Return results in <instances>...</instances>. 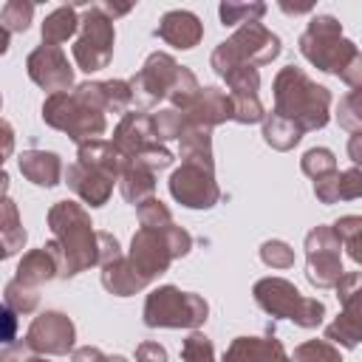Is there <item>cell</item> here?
Segmentation results:
<instances>
[{
	"label": "cell",
	"instance_id": "obj_1",
	"mask_svg": "<svg viewBox=\"0 0 362 362\" xmlns=\"http://www.w3.org/2000/svg\"><path fill=\"white\" fill-rule=\"evenodd\" d=\"M300 54L320 71L337 74L351 88L362 82V54L354 40L342 37V23L331 14L311 17L308 28L300 34Z\"/></svg>",
	"mask_w": 362,
	"mask_h": 362
},
{
	"label": "cell",
	"instance_id": "obj_2",
	"mask_svg": "<svg viewBox=\"0 0 362 362\" xmlns=\"http://www.w3.org/2000/svg\"><path fill=\"white\" fill-rule=\"evenodd\" d=\"M272 93H274V110L272 113L291 122L303 133L322 130L331 119V90L325 85H317L297 65H286L277 71Z\"/></svg>",
	"mask_w": 362,
	"mask_h": 362
},
{
	"label": "cell",
	"instance_id": "obj_3",
	"mask_svg": "<svg viewBox=\"0 0 362 362\" xmlns=\"http://www.w3.org/2000/svg\"><path fill=\"white\" fill-rule=\"evenodd\" d=\"M127 85H130V96L139 107H153L161 99H170V107L187 110L201 90L195 74L187 65H178L164 51L150 54L144 59V65L139 68V74H133L127 79Z\"/></svg>",
	"mask_w": 362,
	"mask_h": 362
},
{
	"label": "cell",
	"instance_id": "obj_4",
	"mask_svg": "<svg viewBox=\"0 0 362 362\" xmlns=\"http://www.w3.org/2000/svg\"><path fill=\"white\" fill-rule=\"evenodd\" d=\"M48 226L59 249V277H76L79 272L99 266V232L82 204L57 201L48 209Z\"/></svg>",
	"mask_w": 362,
	"mask_h": 362
},
{
	"label": "cell",
	"instance_id": "obj_5",
	"mask_svg": "<svg viewBox=\"0 0 362 362\" xmlns=\"http://www.w3.org/2000/svg\"><path fill=\"white\" fill-rule=\"evenodd\" d=\"M105 102L99 82H82L68 93H51L42 102V122L54 130L68 133L76 144L93 141L105 133Z\"/></svg>",
	"mask_w": 362,
	"mask_h": 362
},
{
	"label": "cell",
	"instance_id": "obj_6",
	"mask_svg": "<svg viewBox=\"0 0 362 362\" xmlns=\"http://www.w3.org/2000/svg\"><path fill=\"white\" fill-rule=\"evenodd\" d=\"M189 249H192V235L184 226H178V223H170L164 229L141 226L133 235L130 255L124 260L139 274V280L144 286H150L156 277H161L170 269V263L175 257H184Z\"/></svg>",
	"mask_w": 362,
	"mask_h": 362
},
{
	"label": "cell",
	"instance_id": "obj_7",
	"mask_svg": "<svg viewBox=\"0 0 362 362\" xmlns=\"http://www.w3.org/2000/svg\"><path fill=\"white\" fill-rule=\"evenodd\" d=\"M277 54H280V37L272 34L263 23H246L229 40L215 45L209 65L218 76H226L240 65H252V68L269 65L272 59H277Z\"/></svg>",
	"mask_w": 362,
	"mask_h": 362
},
{
	"label": "cell",
	"instance_id": "obj_8",
	"mask_svg": "<svg viewBox=\"0 0 362 362\" xmlns=\"http://www.w3.org/2000/svg\"><path fill=\"white\" fill-rule=\"evenodd\" d=\"M255 303L272 314L274 320H291L300 328H317L322 325L325 305L317 297H305L297 291V286L286 277H263L252 288Z\"/></svg>",
	"mask_w": 362,
	"mask_h": 362
},
{
	"label": "cell",
	"instance_id": "obj_9",
	"mask_svg": "<svg viewBox=\"0 0 362 362\" xmlns=\"http://www.w3.org/2000/svg\"><path fill=\"white\" fill-rule=\"evenodd\" d=\"M209 305L201 294L181 291L178 286H158L144 300L147 328H198L206 322Z\"/></svg>",
	"mask_w": 362,
	"mask_h": 362
},
{
	"label": "cell",
	"instance_id": "obj_10",
	"mask_svg": "<svg viewBox=\"0 0 362 362\" xmlns=\"http://www.w3.org/2000/svg\"><path fill=\"white\" fill-rule=\"evenodd\" d=\"M110 144L119 150V156L124 161L150 167L153 173H158V170H164V167L173 164V153L164 144L156 141L147 113H124L122 122L113 130Z\"/></svg>",
	"mask_w": 362,
	"mask_h": 362
},
{
	"label": "cell",
	"instance_id": "obj_11",
	"mask_svg": "<svg viewBox=\"0 0 362 362\" xmlns=\"http://www.w3.org/2000/svg\"><path fill=\"white\" fill-rule=\"evenodd\" d=\"M113 42H116L113 20L102 11V6H85L79 17V37L74 42L76 65L85 74L107 68V62L113 59Z\"/></svg>",
	"mask_w": 362,
	"mask_h": 362
},
{
	"label": "cell",
	"instance_id": "obj_12",
	"mask_svg": "<svg viewBox=\"0 0 362 362\" xmlns=\"http://www.w3.org/2000/svg\"><path fill=\"white\" fill-rule=\"evenodd\" d=\"M170 195L187 209H212L221 201V187L215 181V164L181 161L170 175Z\"/></svg>",
	"mask_w": 362,
	"mask_h": 362
},
{
	"label": "cell",
	"instance_id": "obj_13",
	"mask_svg": "<svg viewBox=\"0 0 362 362\" xmlns=\"http://www.w3.org/2000/svg\"><path fill=\"white\" fill-rule=\"evenodd\" d=\"M339 249L331 226H314L305 235V277L314 288H334L342 277Z\"/></svg>",
	"mask_w": 362,
	"mask_h": 362
},
{
	"label": "cell",
	"instance_id": "obj_14",
	"mask_svg": "<svg viewBox=\"0 0 362 362\" xmlns=\"http://www.w3.org/2000/svg\"><path fill=\"white\" fill-rule=\"evenodd\" d=\"M76 328L68 314L62 311H42L40 317L31 320L25 331V345L34 354H48V356H62L74 351Z\"/></svg>",
	"mask_w": 362,
	"mask_h": 362
},
{
	"label": "cell",
	"instance_id": "obj_15",
	"mask_svg": "<svg viewBox=\"0 0 362 362\" xmlns=\"http://www.w3.org/2000/svg\"><path fill=\"white\" fill-rule=\"evenodd\" d=\"M25 71L34 85L51 93H68L74 85V68L68 65V57L59 45H37L25 59Z\"/></svg>",
	"mask_w": 362,
	"mask_h": 362
},
{
	"label": "cell",
	"instance_id": "obj_16",
	"mask_svg": "<svg viewBox=\"0 0 362 362\" xmlns=\"http://www.w3.org/2000/svg\"><path fill=\"white\" fill-rule=\"evenodd\" d=\"M226 119H232V102H229V93L215 85L201 88L195 102L187 110H181V124H198L209 130Z\"/></svg>",
	"mask_w": 362,
	"mask_h": 362
},
{
	"label": "cell",
	"instance_id": "obj_17",
	"mask_svg": "<svg viewBox=\"0 0 362 362\" xmlns=\"http://www.w3.org/2000/svg\"><path fill=\"white\" fill-rule=\"evenodd\" d=\"M65 184H68L85 204H90V206L107 204V198H110V192H113V178L105 175L102 170H93V167L82 164V161L68 164V170H65Z\"/></svg>",
	"mask_w": 362,
	"mask_h": 362
},
{
	"label": "cell",
	"instance_id": "obj_18",
	"mask_svg": "<svg viewBox=\"0 0 362 362\" xmlns=\"http://www.w3.org/2000/svg\"><path fill=\"white\" fill-rule=\"evenodd\" d=\"M54 277H59V249L54 240L40 249L25 252L23 260L17 263V274H14L17 283L31 286V288H40L42 283H48Z\"/></svg>",
	"mask_w": 362,
	"mask_h": 362
},
{
	"label": "cell",
	"instance_id": "obj_19",
	"mask_svg": "<svg viewBox=\"0 0 362 362\" xmlns=\"http://www.w3.org/2000/svg\"><path fill=\"white\" fill-rule=\"evenodd\" d=\"M156 37L158 40H164L167 45H173V48H195L198 42H201V37H204V25H201V20L192 14V11H187V8H173V11H167L164 17H161V23H158V28H156Z\"/></svg>",
	"mask_w": 362,
	"mask_h": 362
},
{
	"label": "cell",
	"instance_id": "obj_20",
	"mask_svg": "<svg viewBox=\"0 0 362 362\" xmlns=\"http://www.w3.org/2000/svg\"><path fill=\"white\" fill-rule=\"evenodd\" d=\"M223 362H288L283 342L274 334L266 337H238L223 354Z\"/></svg>",
	"mask_w": 362,
	"mask_h": 362
},
{
	"label": "cell",
	"instance_id": "obj_21",
	"mask_svg": "<svg viewBox=\"0 0 362 362\" xmlns=\"http://www.w3.org/2000/svg\"><path fill=\"white\" fill-rule=\"evenodd\" d=\"M314 195L322 204H337V201H354L362 195V173L359 167H351L345 173L334 170L320 178H314Z\"/></svg>",
	"mask_w": 362,
	"mask_h": 362
},
{
	"label": "cell",
	"instance_id": "obj_22",
	"mask_svg": "<svg viewBox=\"0 0 362 362\" xmlns=\"http://www.w3.org/2000/svg\"><path fill=\"white\" fill-rule=\"evenodd\" d=\"M17 164L20 173L37 187H57L62 178V161L51 150H25L17 158Z\"/></svg>",
	"mask_w": 362,
	"mask_h": 362
},
{
	"label": "cell",
	"instance_id": "obj_23",
	"mask_svg": "<svg viewBox=\"0 0 362 362\" xmlns=\"http://www.w3.org/2000/svg\"><path fill=\"white\" fill-rule=\"evenodd\" d=\"M76 161L93 167V170H102L105 175H110L113 181H119L122 170H124V158L119 156V150L105 141V139H93V141H82L79 150H76Z\"/></svg>",
	"mask_w": 362,
	"mask_h": 362
},
{
	"label": "cell",
	"instance_id": "obj_24",
	"mask_svg": "<svg viewBox=\"0 0 362 362\" xmlns=\"http://www.w3.org/2000/svg\"><path fill=\"white\" fill-rule=\"evenodd\" d=\"M119 189H122V198L127 204H136L139 206L141 201L153 198V192H156V173L150 167L124 161V170L119 175Z\"/></svg>",
	"mask_w": 362,
	"mask_h": 362
},
{
	"label": "cell",
	"instance_id": "obj_25",
	"mask_svg": "<svg viewBox=\"0 0 362 362\" xmlns=\"http://www.w3.org/2000/svg\"><path fill=\"white\" fill-rule=\"evenodd\" d=\"M102 286H105L110 294H116V297H130V294L147 288V286L139 280V274L127 266V260H124L122 255L113 257V260H107V263H102Z\"/></svg>",
	"mask_w": 362,
	"mask_h": 362
},
{
	"label": "cell",
	"instance_id": "obj_26",
	"mask_svg": "<svg viewBox=\"0 0 362 362\" xmlns=\"http://www.w3.org/2000/svg\"><path fill=\"white\" fill-rule=\"evenodd\" d=\"M178 150L184 161H201V164H215L212 161V130L198 127V124H181L178 133Z\"/></svg>",
	"mask_w": 362,
	"mask_h": 362
},
{
	"label": "cell",
	"instance_id": "obj_27",
	"mask_svg": "<svg viewBox=\"0 0 362 362\" xmlns=\"http://www.w3.org/2000/svg\"><path fill=\"white\" fill-rule=\"evenodd\" d=\"M359 337H362V325H359V300H354V303H345V305H342V314L325 328V339L339 342L342 348H356V345H359Z\"/></svg>",
	"mask_w": 362,
	"mask_h": 362
},
{
	"label": "cell",
	"instance_id": "obj_28",
	"mask_svg": "<svg viewBox=\"0 0 362 362\" xmlns=\"http://www.w3.org/2000/svg\"><path fill=\"white\" fill-rule=\"evenodd\" d=\"M42 42L45 45H59L65 42L68 37H74L79 31V14H76V6H59L54 8L45 23H42Z\"/></svg>",
	"mask_w": 362,
	"mask_h": 362
},
{
	"label": "cell",
	"instance_id": "obj_29",
	"mask_svg": "<svg viewBox=\"0 0 362 362\" xmlns=\"http://www.w3.org/2000/svg\"><path fill=\"white\" fill-rule=\"evenodd\" d=\"M0 243L6 246L8 257L17 255V252L25 246V229H23L17 204H14L8 195L0 198Z\"/></svg>",
	"mask_w": 362,
	"mask_h": 362
},
{
	"label": "cell",
	"instance_id": "obj_30",
	"mask_svg": "<svg viewBox=\"0 0 362 362\" xmlns=\"http://www.w3.org/2000/svg\"><path fill=\"white\" fill-rule=\"evenodd\" d=\"M300 139H303V130L294 127L291 122L280 119L277 113H266V116H263V141H266L272 150L286 153V150L297 147Z\"/></svg>",
	"mask_w": 362,
	"mask_h": 362
},
{
	"label": "cell",
	"instance_id": "obj_31",
	"mask_svg": "<svg viewBox=\"0 0 362 362\" xmlns=\"http://www.w3.org/2000/svg\"><path fill=\"white\" fill-rule=\"evenodd\" d=\"M331 229H334L339 246L348 249V257H351L354 263H359V260H362V252H359V249H362V240H359V235H362V218H359V215H345V218H339Z\"/></svg>",
	"mask_w": 362,
	"mask_h": 362
},
{
	"label": "cell",
	"instance_id": "obj_32",
	"mask_svg": "<svg viewBox=\"0 0 362 362\" xmlns=\"http://www.w3.org/2000/svg\"><path fill=\"white\" fill-rule=\"evenodd\" d=\"M221 23L223 25H246V23H260V17L266 14V3H221L218 6Z\"/></svg>",
	"mask_w": 362,
	"mask_h": 362
},
{
	"label": "cell",
	"instance_id": "obj_33",
	"mask_svg": "<svg viewBox=\"0 0 362 362\" xmlns=\"http://www.w3.org/2000/svg\"><path fill=\"white\" fill-rule=\"evenodd\" d=\"M3 300L14 314H34L40 305V294L31 286H23L17 280H8L3 288Z\"/></svg>",
	"mask_w": 362,
	"mask_h": 362
},
{
	"label": "cell",
	"instance_id": "obj_34",
	"mask_svg": "<svg viewBox=\"0 0 362 362\" xmlns=\"http://www.w3.org/2000/svg\"><path fill=\"white\" fill-rule=\"evenodd\" d=\"M288 362H342V356L328 339H305L294 348Z\"/></svg>",
	"mask_w": 362,
	"mask_h": 362
},
{
	"label": "cell",
	"instance_id": "obj_35",
	"mask_svg": "<svg viewBox=\"0 0 362 362\" xmlns=\"http://www.w3.org/2000/svg\"><path fill=\"white\" fill-rule=\"evenodd\" d=\"M31 17H34V6L25 3V0H8L3 8H0V25L11 34V31H25L31 25Z\"/></svg>",
	"mask_w": 362,
	"mask_h": 362
},
{
	"label": "cell",
	"instance_id": "obj_36",
	"mask_svg": "<svg viewBox=\"0 0 362 362\" xmlns=\"http://www.w3.org/2000/svg\"><path fill=\"white\" fill-rule=\"evenodd\" d=\"M337 119L345 130L351 133H362V90L354 88L351 93H345L339 99V107H337Z\"/></svg>",
	"mask_w": 362,
	"mask_h": 362
},
{
	"label": "cell",
	"instance_id": "obj_37",
	"mask_svg": "<svg viewBox=\"0 0 362 362\" xmlns=\"http://www.w3.org/2000/svg\"><path fill=\"white\" fill-rule=\"evenodd\" d=\"M150 127H153V136H156L158 144H164L170 139H178V133H181V110L161 107L158 113L150 116Z\"/></svg>",
	"mask_w": 362,
	"mask_h": 362
},
{
	"label": "cell",
	"instance_id": "obj_38",
	"mask_svg": "<svg viewBox=\"0 0 362 362\" xmlns=\"http://www.w3.org/2000/svg\"><path fill=\"white\" fill-rule=\"evenodd\" d=\"M300 167H303V173H305L308 178H320V175L337 170V156H334L328 147H311V150L303 153Z\"/></svg>",
	"mask_w": 362,
	"mask_h": 362
},
{
	"label": "cell",
	"instance_id": "obj_39",
	"mask_svg": "<svg viewBox=\"0 0 362 362\" xmlns=\"http://www.w3.org/2000/svg\"><path fill=\"white\" fill-rule=\"evenodd\" d=\"M139 221H141V226H147V229H164V226L175 223V221H173V212L167 209V204L158 201L156 195L139 204Z\"/></svg>",
	"mask_w": 362,
	"mask_h": 362
},
{
	"label": "cell",
	"instance_id": "obj_40",
	"mask_svg": "<svg viewBox=\"0 0 362 362\" xmlns=\"http://www.w3.org/2000/svg\"><path fill=\"white\" fill-rule=\"evenodd\" d=\"M181 356H184V362H215L212 339L201 331H192L181 345Z\"/></svg>",
	"mask_w": 362,
	"mask_h": 362
},
{
	"label": "cell",
	"instance_id": "obj_41",
	"mask_svg": "<svg viewBox=\"0 0 362 362\" xmlns=\"http://www.w3.org/2000/svg\"><path fill=\"white\" fill-rule=\"evenodd\" d=\"M223 79L229 85V93H260V74L252 65H240L229 71Z\"/></svg>",
	"mask_w": 362,
	"mask_h": 362
},
{
	"label": "cell",
	"instance_id": "obj_42",
	"mask_svg": "<svg viewBox=\"0 0 362 362\" xmlns=\"http://www.w3.org/2000/svg\"><path fill=\"white\" fill-rule=\"evenodd\" d=\"M260 260L272 269H291L294 266V249L286 240H266L260 246Z\"/></svg>",
	"mask_w": 362,
	"mask_h": 362
},
{
	"label": "cell",
	"instance_id": "obj_43",
	"mask_svg": "<svg viewBox=\"0 0 362 362\" xmlns=\"http://www.w3.org/2000/svg\"><path fill=\"white\" fill-rule=\"evenodd\" d=\"M359 286H362V274L359 272H342V277L337 280V297H339V303L345 305V303H354V300H359Z\"/></svg>",
	"mask_w": 362,
	"mask_h": 362
},
{
	"label": "cell",
	"instance_id": "obj_44",
	"mask_svg": "<svg viewBox=\"0 0 362 362\" xmlns=\"http://www.w3.org/2000/svg\"><path fill=\"white\" fill-rule=\"evenodd\" d=\"M71 362H127L124 356H107L102 354L96 345H82V348H74L71 351Z\"/></svg>",
	"mask_w": 362,
	"mask_h": 362
},
{
	"label": "cell",
	"instance_id": "obj_45",
	"mask_svg": "<svg viewBox=\"0 0 362 362\" xmlns=\"http://www.w3.org/2000/svg\"><path fill=\"white\" fill-rule=\"evenodd\" d=\"M17 339V314L0 303V345H11Z\"/></svg>",
	"mask_w": 362,
	"mask_h": 362
},
{
	"label": "cell",
	"instance_id": "obj_46",
	"mask_svg": "<svg viewBox=\"0 0 362 362\" xmlns=\"http://www.w3.org/2000/svg\"><path fill=\"white\" fill-rule=\"evenodd\" d=\"M31 359H34V351L25 345V339L11 342L6 345V351H0V362H31Z\"/></svg>",
	"mask_w": 362,
	"mask_h": 362
},
{
	"label": "cell",
	"instance_id": "obj_47",
	"mask_svg": "<svg viewBox=\"0 0 362 362\" xmlns=\"http://www.w3.org/2000/svg\"><path fill=\"white\" fill-rule=\"evenodd\" d=\"M136 362H167V351L158 342H141L136 348Z\"/></svg>",
	"mask_w": 362,
	"mask_h": 362
},
{
	"label": "cell",
	"instance_id": "obj_48",
	"mask_svg": "<svg viewBox=\"0 0 362 362\" xmlns=\"http://www.w3.org/2000/svg\"><path fill=\"white\" fill-rule=\"evenodd\" d=\"M14 153V130L6 119H0V164Z\"/></svg>",
	"mask_w": 362,
	"mask_h": 362
},
{
	"label": "cell",
	"instance_id": "obj_49",
	"mask_svg": "<svg viewBox=\"0 0 362 362\" xmlns=\"http://www.w3.org/2000/svg\"><path fill=\"white\" fill-rule=\"evenodd\" d=\"M359 141H362V133H354V136H351V147H348V150H351V161H354V167L362 161V153H359Z\"/></svg>",
	"mask_w": 362,
	"mask_h": 362
},
{
	"label": "cell",
	"instance_id": "obj_50",
	"mask_svg": "<svg viewBox=\"0 0 362 362\" xmlns=\"http://www.w3.org/2000/svg\"><path fill=\"white\" fill-rule=\"evenodd\" d=\"M280 8L288 11V14H305V11H311V6H288V3H280Z\"/></svg>",
	"mask_w": 362,
	"mask_h": 362
},
{
	"label": "cell",
	"instance_id": "obj_51",
	"mask_svg": "<svg viewBox=\"0 0 362 362\" xmlns=\"http://www.w3.org/2000/svg\"><path fill=\"white\" fill-rule=\"evenodd\" d=\"M8 173L3 170V164H0V198H6V192H8Z\"/></svg>",
	"mask_w": 362,
	"mask_h": 362
},
{
	"label": "cell",
	"instance_id": "obj_52",
	"mask_svg": "<svg viewBox=\"0 0 362 362\" xmlns=\"http://www.w3.org/2000/svg\"><path fill=\"white\" fill-rule=\"evenodd\" d=\"M6 51H8V31L0 25V57H3Z\"/></svg>",
	"mask_w": 362,
	"mask_h": 362
},
{
	"label": "cell",
	"instance_id": "obj_53",
	"mask_svg": "<svg viewBox=\"0 0 362 362\" xmlns=\"http://www.w3.org/2000/svg\"><path fill=\"white\" fill-rule=\"evenodd\" d=\"M6 257H8V252H6V246L0 243V260H6Z\"/></svg>",
	"mask_w": 362,
	"mask_h": 362
},
{
	"label": "cell",
	"instance_id": "obj_54",
	"mask_svg": "<svg viewBox=\"0 0 362 362\" xmlns=\"http://www.w3.org/2000/svg\"><path fill=\"white\" fill-rule=\"evenodd\" d=\"M31 362H45V359H40V356H34V359H31Z\"/></svg>",
	"mask_w": 362,
	"mask_h": 362
},
{
	"label": "cell",
	"instance_id": "obj_55",
	"mask_svg": "<svg viewBox=\"0 0 362 362\" xmlns=\"http://www.w3.org/2000/svg\"><path fill=\"white\" fill-rule=\"evenodd\" d=\"M0 107H3V96H0Z\"/></svg>",
	"mask_w": 362,
	"mask_h": 362
}]
</instances>
